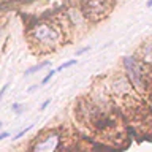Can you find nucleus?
I'll return each mask as SVG.
<instances>
[{
	"mask_svg": "<svg viewBox=\"0 0 152 152\" xmlns=\"http://www.w3.org/2000/svg\"><path fill=\"white\" fill-rule=\"evenodd\" d=\"M75 64H78V62H76V59H71V60H66V62H64V64H62L59 68H57L56 71H64V70H66V68H70V66H73Z\"/></svg>",
	"mask_w": 152,
	"mask_h": 152,
	"instance_id": "5",
	"label": "nucleus"
},
{
	"mask_svg": "<svg viewBox=\"0 0 152 152\" xmlns=\"http://www.w3.org/2000/svg\"><path fill=\"white\" fill-rule=\"evenodd\" d=\"M49 103H51V100H45V102H43V104H41V109H45Z\"/></svg>",
	"mask_w": 152,
	"mask_h": 152,
	"instance_id": "10",
	"label": "nucleus"
},
{
	"mask_svg": "<svg viewBox=\"0 0 152 152\" xmlns=\"http://www.w3.org/2000/svg\"><path fill=\"white\" fill-rule=\"evenodd\" d=\"M5 138H8V132H2V133H0V141L5 140Z\"/></svg>",
	"mask_w": 152,
	"mask_h": 152,
	"instance_id": "9",
	"label": "nucleus"
},
{
	"mask_svg": "<svg viewBox=\"0 0 152 152\" xmlns=\"http://www.w3.org/2000/svg\"><path fill=\"white\" fill-rule=\"evenodd\" d=\"M125 68H127V73L130 76L132 83L136 86V87L142 89V76H141V70H140V64L135 60V57H125Z\"/></svg>",
	"mask_w": 152,
	"mask_h": 152,
	"instance_id": "1",
	"label": "nucleus"
},
{
	"mask_svg": "<svg viewBox=\"0 0 152 152\" xmlns=\"http://www.w3.org/2000/svg\"><path fill=\"white\" fill-rule=\"evenodd\" d=\"M33 38H37L40 43H46V45H51L57 40V33L52 30L49 26L46 24H41V26H37L35 30H33Z\"/></svg>",
	"mask_w": 152,
	"mask_h": 152,
	"instance_id": "2",
	"label": "nucleus"
},
{
	"mask_svg": "<svg viewBox=\"0 0 152 152\" xmlns=\"http://www.w3.org/2000/svg\"><path fill=\"white\" fill-rule=\"evenodd\" d=\"M57 144H59V136H57V135L48 136L46 140L40 141L35 146V152H54Z\"/></svg>",
	"mask_w": 152,
	"mask_h": 152,
	"instance_id": "3",
	"label": "nucleus"
},
{
	"mask_svg": "<svg viewBox=\"0 0 152 152\" xmlns=\"http://www.w3.org/2000/svg\"><path fill=\"white\" fill-rule=\"evenodd\" d=\"M56 73H57V71H56V70H51V71H49V73H48V75L45 76V78H43V81H41V84H43V86H45V84H48V83H49V79H51V78H52V76H54V75H56Z\"/></svg>",
	"mask_w": 152,
	"mask_h": 152,
	"instance_id": "6",
	"label": "nucleus"
},
{
	"mask_svg": "<svg viewBox=\"0 0 152 152\" xmlns=\"http://www.w3.org/2000/svg\"><path fill=\"white\" fill-rule=\"evenodd\" d=\"M46 66H49V62H43V64L33 65V66H30V68H27V70H26V76H30V75H33V73H38V71L45 70Z\"/></svg>",
	"mask_w": 152,
	"mask_h": 152,
	"instance_id": "4",
	"label": "nucleus"
},
{
	"mask_svg": "<svg viewBox=\"0 0 152 152\" xmlns=\"http://www.w3.org/2000/svg\"><path fill=\"white\" fill-rule=\"evenodd\" d=\"M0 128H2V122H0Z\"/></svg>",
	"mask_w": 152,
	"mask_h": 152,
	"instance_id": "14",
	"label": "nucleus"
},
{
	"mask_svg": "<svg viewBox=\"0 0 152 152\" xmlns=\"http://www.w3.org/2000/svg\"><path fill=\"white\" fill-rule=\"evenodd\" d=\"M32 127H33V125H28V127H26V128H24V130H21V132H19V133H18V135H16V136H14V138H13V140H19V138H21V136H24V135H26V133H27L28 130H30V128H32Z\"/></svg>",
	"mask_w": 152,
	"mask_h": 152,
	"instance_id": "7",
	"label": "nucleus"
},
{
	"mask_svg": "<svg viewBox=\"0 0 152 152\" xmlns=\"http://www.w3.org/2000/svg\"><path fill=\"white\" fill-rule=\"evenodd\" d=\"M146 5H147V8H151V7H152V0H149V2H147Z\"/></svg>",
	"mask_w": 152,
	"mask_h": 152,
	"instance_id": "13",
	"label": "nucleus"
},
{
	"mask_svg": "<svg viewBox=\"0 0 152 152\" xmlns=\"http://www.w3.org/2000/svg\"><path fill=\"white\" fill-rule=\"evenodd\" d=\"M7 89H8V84H5L2 89H0V102H2V98H3V95L7 94Z\"/></svg>",
	"mask_w": 152,
	"mask_h": 152,
	"instance_id": "8",
	"label": "nucleus"
},
{
	"mask_svg": "<svg viewBox=\"0 0 152 152\" xmlns=\"http://www.w3.org/2000/svg\"><path fill=\"white\" fill-rule=\"evenodd\" d=\"M19 108H21V104H18V103L13 104V109H14V111H19Z\"/></svg>",
	"mask_w": 152,
	"mask_h": 152,
	"instance_id": "11",
	"label": "nucleus"
},
{
	"mask_svg": "<svg viewBox=\"0 0 152 152\" xmlns=\"http://www.w3.org/2000/svg\"><path fill=\"white\" fill-rule=\"evenodd\" d=\"M86 51H89V48H84V49H81V51H78V56H81V54H84Z\"/></svg>",
	"mask_w": 152,
	"mask_h": 152,
	"instance_id": "12",
	"label": "nucleus"
}]
</instances>
